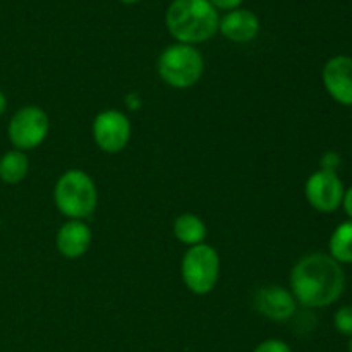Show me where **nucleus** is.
Masks as SVG:
<instances>
[{"label":"nucleus","mask_w":352,"mask_h":352,"mask_svg":"<svg viewBox=\"0 0 352 352\" xmlns=\"http://www.w3.org/2000/svg\"><path fill=\"white\" fill-rule=\"evenodd\" d=\"M344 182L337 172H313L305 184V196L309 206L320 213H333L340 208L344 198Z\"/></svg>","instance_id":"6e6552de"},{"label":"nucleus","mask_w":352,"mask_h":352,"mask_svg":"<svg viewBox=\"0 0 352 352\" xmlns=\"http://www.w3.org/2000/svg\"><path fill=\"white\" fill-rule=\"evenodd\" d=\"M322 81L333 102L352 107V57L344 54L330 57L322 69Z\"/></svg>","instance_id":"1a4fd4ad"},{"label":"nucleus","mask_w":352,"mask_h":352,"mask_svg":"<svg viewBox=\"0 0 352 352\" xmlns=\"http://www.w3.org/2000/svg\"><path fill=\"white\" fill-rule=\"evenodd\" d=\"M210 2H212V6L215 7V9L234 10V9H239L243 0H210Z\"/></svg>","instance_id":"6ab92c4d"},{"label":"nucleus","mask_w":352,"mask_h":352,"mask_svg":"<svg viewBox=\"0 0 352 352\" xmlns=\"http://www.w3.org/2000/svg\"><path fill=\"white\" fill-rule=\"evenodd\" d=\"M181 275L192 294H210L220 277V256L215 248L205 243L189 248L182 258Z\"/></svg>","instance_id":"39448f33"},{"label":"nucleus","mask_w":352,"mask_h":352,"mask_svg":"<svg viewBox=\"0 0 352 352\" xmlns=\"http://www.w3.org/2000/svg\"><path fill=\"white\" fill-rule=\"evenodd\" d=\"M346 272L329 253H309L296 261L289 284L298 305L320 309L336 305L346 291Z\"/></svg>","instance_id":"f257e3e1"},{"label":"nucleus","mask_w":352,"mask_h":352,"mask_svg":"<svg viewBox=\"0 0 352 352\" xmlns=\"http://www.w3.org/2000/svg\"><path fill=\"white\" fill-rule=\"evenodd\" d=\"M320 164H322L323 170H330V172H337L339 170L340 164H342V157H340L337 151L330 150V151H325V153L322 155V160H320Z\"/></svg>","instance_id":"a211bd4d"},{"label":"nucleus","mask_w":352,"mask_h":352,"mask_svg":"<svg viewBox=\"0 0 352 352\" xmlns=\"http://www.w3.org/2000/svg\"><path fill=\"white\" fill-rule=\"evenodd\" d=\"M30 158L24 151L9 150L0 157V181L6 184H19L28 177Z\"/></svg>","instance_id":"4468645a"},{"label":"nucleus","mask_w":352,"mask_h":352,"mask_svg":"<svg viewBox=\"0 0 352 352\" xmlns=\"http://www.w3.org/2000/svg\"><path fill=\"white\" fill-rule=\"evenodd\" d=\"M120 2H124V3H134V2H140V0H120Z\"/></svg>","instance_id":"5701e85b"},{"label":"nucleus","mask_w":352,"mask_h":352,"mask_svg":"<svg viewBox=\"0 0 352 352\" xmlns=\"http://www.w3.org/2000/svg\"><path fill=\"white\" fill-rule=\"evenodd\" d=\"M253 352H292L291 347L280 339H268L263 340L261 344H258L256 349Z\"/></svg>","instance_id":"f3484780"},{"label":"nucleus","mask_w":352,"mask_h":352,"mask_svg":"<svg viewBox=\"0 0 352 352\" xmlns=\"http://www.w3.org/2000/svg\"><path fill=\"white\" fill-rule=\"evenodd\" d=\"M219 31L230 41L248 43L254 40L260 31V19L248 9H234L220 19Z\"/></svg>","instance_id":"f8f14e48"},{"label":"nucleus","mask_w":352,"mask_h":352,"mask_svg":"<svg viewBox=\"0 0 352 352\" xmlns=\"http://www.w3.org/2000/svg\"><path fill=\"white\" fill-rule=\"evenodd\" d=\"M254 308L261 316L274 322H287L296 315L298 301L292 296L291 289L282 285H265L258 289L254 296Z\"/></svg>","instance_id":"9d476101"},{"label":"nucleus","mask_w":352,"mask_h":352,"mask_svg":"<svg viewBox=\"0 0 352 352\" xmlns=\"http://www.w3.org/2000/svg\"><path fill=\"white\" fill-rule=\"evenodd\" d=\"M347 349L352 352V337H349V342H347Z\"/></svg>","instance_id":"4be33fe9"},{"label":"nucleus","mask_w":352,"mask_h":352,"mask_svg":"<svg viewBox=\"0 0 352 352\" xmlns=\"http://www.w3.org/2000/svg\"><path fill=\"white\" fill-rule=\"evenodd\" d=\"M174 236L186 246H198L205 243L206 226L195 213H182L174 222Z\"/></svg>","instance_id":"ddd939ff"},{"label":"nucleus","mask_w":352,"mask_h":352,"mask_svg":"<svg viewBox=\"0 0 352 352\" xmlns=\"http://www.w3.org/2000/svg\"><path fill=\"white\" fill-rule=\"evenodd\" d=\"M340 208L346 212L347 219L352 220V186L346 188V191H344V198H342V205H340Z\"/></svg>","instance_id":"aec40b11"},{"label":"nucleus","mask_w":352,"mask_h":352,"mask_svg":"<svg viewBox=\"0 0 352 352\" xmlns=\"http://www.w3.org/2000/svg\"><path fill=\"white\" fill-rule=\"evenodd\" d=\"M158 76L175 89H188L201 79L205 60L195 45L174 43L158 57Z\"/></svg>","instance_id":"20e7f679"},{"label":"nucleus","mask_w":352,"mask_h":352,"mask_svg":"<svg viewBox=\"0 0 352 352\" xmlns=\"http://www.w3.org/2000/svg\"><path fill=\"white\" fill-rule=\"evenodd\" d=\"M6 110H7V98H6V95L0 91V117L6 113Z\"/></svg>","instance_id":"412c9836"},{"label":"nucleus","mask_w":352,"mask_h":352,"mask_svg":"<svg viewBox=\"0 0 352 352\" xmlns=\"http://www.w3.org/2000/svg\"><path fill=\"white\" fill-rule=\"evenodd\" d=\"M50 133V119L43 109L36 105H26L10 117L7 134L14 150L30 151L43 144Z\"/></svg>","instance_id":"423d86ee"},{"label":"nucleus","mask_w":352,"mask_h":352,"mask_svg":"<svg viewBox=\"0 0 352 352\" xmlns=\"http://www.w3.org/2000/svg\"><path fill=\"white\" fill-rule=\"evenodd\" d=\"M329 254L344 267L352 265V220L339 223L329 239Z\"/></svg>","instance_id":"2eb2a0df"},{"label":"nucleus","mask_w":352,"mask_h":352,"mask_svg":"<svg viewBox=\"0 0 352 352\" xmlns=\"http://www.w3.org/2000/svg\"><path fill=\"white\" fill-rule=\"evenodd\" d=\"M0 226H2V220H0Z\"/></svg>","instance_id":"b1692460"},{"label":"nucleus","mask_w":352,"mask_h":352,"mask_svg":"<svg viewBox=\"0 0 352 352\" xmlns=\"http://www.w3.org/2000/svg\"><path fill=\"white\" fill-rule=\"evenodd\" d=\"M91 129L96 146L109 155L120 153L129 144L131 133H133L129 117L116 109L100 112L93 120Z\"/></svg>","instance_id":"0eeeda50"},{"label":"nucleus","mask_w":352,"mask_h":352,"mask_svg":"<svg viewBox=\"0 0 352 352\" xmlns=\"http://www.w3.org/2000/svg\"><path fill=\"white\" fill-rule=\"evenodd\" d=\"M54 201L69 220H85L96 210L98 191L91 175L79 168L65 170L55 182Z\"/></svg>","instance_id":"7ed1b4c3"},{"label":"nucleus","mask_w":352,"mask_h":352,"mask_svg":"<svg viewBox=\"0 0 352 352\" xmlns=\"http://www.w3.org/2000/svg\"><path fill=\"white\" fill-rule=\"evenodd\" d=\"M220 17L210 0H174L167 10V28L177 43L208 41L219 31Z\"/></svg>","instance_id":"f03ea898"},{"label":"nucleus","mask_w":352,"mask_h":352,"mask_svg":"<svg viewBox=\"0 0 352 352\" xmlns=\"http://www.w3.org/2000/svg\"><path fill=\"white\" fill-rule=\"evenodd\" d=\"M93 234L85 220H67L58 229L55 244L58 253L67 260H78L88 253Z\"/></svg>","instance_id":"9b49d317"},{"label":"nucleus","mask_w":352,"mask_h":352,"mask_svg":"<svg viewBox=\"0 0 352 352\" xmlns=\"http://www.w3.org/2000/svg\"><path fill=\"white\" fill-rule=\"evenodd\" d=\"M333 327L342 336L352 337V305H346L337 309L333 315Z\"/></svg>","instance_id":"dca6fc26"}]
</instances>
